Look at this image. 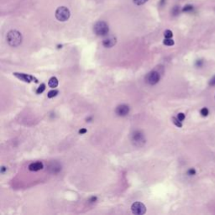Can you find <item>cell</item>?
<instances>
[{
    "instance_id": "obj_1",
    "label": "cell",
    "mask_w": 215,
    "mask_h": 215,
    "mask_svg": "<svg viewBox=\"0 0 215 215\" xmlns=\"http://www.w3.org/2000/svg\"><path fill=\"white\" fill-rule=\"evenodd\" d=\"M7 42L12 47H17L22 42V34L15 29L10 30L7 34Z\"/></svg>"
},
{
    "instance_id": "obj_2",
    "label": "cell",
    "mask_w": 215,
    "mask_h": 215,
    "mask_svg": "<svg viewBox=\"0 0 215 215\" xmlns=\"http://www.w3.org/2000/svg\"><path fill=\"white\" fill-rule=\"evenodd\" d=\"M108 25L104 21H97L93 26V31L98 36H106L108 34Z\"/></svg>"
},
{
    "instance_id": "obj_3",
    "label": "cell",
    "mask_w": 215,
    "mask_h": 215,
    "mask_svg": "<svg viewBox=\"0 0 215 215\" xmlns=\"http://www.w3.org/2000/svg\"><path fill=\"white\" fill-rule=\"evenodd\" d=\"M131 141L134 145H135L137 147H140L143 146L145 143V137L141 131L135 130L131 135Z\"/></svg>"
},
{
    "instance_id": "obj_4",
    "label": "cell",
    "mask_w": 215,
    "mask_h": 215,
    "mask_svg": "<svg viewBox=\"0 0 215 215\" xmlns=\"http://www.w3.org/2000/svg\"><path fill=\"white\" fill-rule=\"evenodd\" d=\"M70 15H71L70 10L67 7H64V6L59 7L56 11V14H55V16L57 18V20H59L61 22H65V21L68 20L69 18H70Z\"/></svg>"
},
{
    "instance_id": "obj_5",
    "label": "cell",
    "mask_w": 215,
    "mask_h": 215,
    "mask_svg": "<svg viewBox=\"0 0 215 215\" xmlns=\"http://www.w3.org/2000/svg\"><path fill=\"white\" fill-rule=\"evenodd\" d=\"M131 210L134 214L136 215H143L146 212V208L144 204L140 202H135L132 204L131 206Z\"/></svg>"
},
{
    "instance_id": "obj_6",
    "label": "cell",
    "mask_w": 215,
    "mask_h": 215,
    "mask_svg": "<svg viewBox=\"0 0 215 215\" xmlns=\"http://www.w3.org/2000/svg\"><path fill=\"white\" fill-rule=\"evenodd\" d=\"M160 78H161L160 74L157 72H156V71H152V72H149L146 75L145 81H146V82H147L148 84L153 86L156 85L158 82L159 81H160Z\"/></svg>"
},
{
    "instance_id": "obj_7",
    "label": "cell",
    "mask_w": 215,
    "mask_h": 215,
    "mask_svg": "<svg viewBox=\"0 0 215 215\" xmlns=\"http://www.w3.org/2000/svg\"><path fill=\"white\" fill-rule=\"evenodd\" d=\"M14 76L16 77L17 78L20 79L23 82H38L39 81L37 78H35L34 76H31L29 74H25V73H19V72H14Z\"/></svg>"
},
{
    "instance_id": "obj_8",
    "label": "cell",
    "mask_w": 215,
    "mask_h": 215,
    "mask_svg": "<svg viewBox=\"0 0 215 215\" xmlns=\"http://www.w3.org/2000/svg\"><path fill=\"white\" fill-rule=\"evenodd\" d=\"M117 39L113 35H108L102 40V45L106 48H111L113 45H116Z\"/></svg>"
},
{
    "instance_id": "obj_9",
    "label": "cell",
    "mask_w": 215,
    "mask_h": 215,
    "mask_svg": "<svg viewBox=\"0 0 215 215\" xmlns=\"http://www.w3.org/2000/svg\"><path fill=\"white\" fill-rule=\"evenodd\" d=\"M115 113L119 116H126L128 113H130V107L126 104H120L115 109Z\"/></svg>"
},
{
    "instance_id": "obj_10",
    "label": "cell",
    "mask_w": 215,
    "mask_h": 215,
    "mask_svg": "<svg viewBox=\"0 0 215 215\" xmlns=\"http://www.w3.org/2000/svg\"><path fill=\"white\" fill-rule=\"evenodd\" d=\"M43 163L40 162V161H37V162H34V163H31V164L29 166V170L31 171H40L41 169H43Z\"/></svg>"
},
{
    "instance_id": "obj_11",
    "label": "cell",
    "mask_w": 215,
    "mask_h": 215,
    "mask_svg": "<svg viewBox=\"0 0 215 215\" xmlns=\"http://www.w3.org/2000/svg\"><path fill=\"white\" fill-rule=\"evenodd\" d=\"M48 85L51 88L57 87V86H58V80H57V77H51V79L49 80V82H48Z\"/></svg>"
},
{
    "instance_id": "obj_12",
    "label": "cell",
    "mask_w": 215,
    "mask_h": 215,
    "mask_svg": "<svg viewBox=\"0 0 215 215\" xmlns=\"http://www.w3.org/2000/svg\"><path fill=\"white\" fill-rule=\"evenodd\" d=\"M163 44L165 45H168V46H171V45H174V40H172L171 38H166L163 40Z\"/></svg>"
},
{
    "instance_id": "obj_13",
    "label": "cell",
    "mask_w": 215,
    "mask_h": 215,
    "mask_svg": "<svg viewBox=\"0 0 215 215\" xmlns=\"http://www.w3.org/2000/svg\"><path fill=\"white\" fill-rule=\"evenodd\" d=\"M59 93V91L58 90H51L49 92H48V94H47V97H49V98H52V97H56Z\"/></svg>"
},
{
    "instance_id": "obj_14",
    "label": "cell",
    "mask_w": 215,
    "mask_h": 215,
    "mask_svg": "<svg viewBox=\"0 0 215 215\" xmlns=\"http://www.w3.org/2000/svg\"><path fill=\"white\" fill-rule=\"evenodd\" d=\"M172 122H173V124L176 125V126H177V127H179V128H181L182 127V124H181V121H180L179 119H177V118H175V117H172Z\"/></svg>"
},
{
    "instance_id": "obj_15",
    "label": "cell",
    "mask_w": 215,
    "mask_h": 215,
    "mask_svg": "<svg viewBox=\"0 0 215 215\" xmlns=\"http://www.w3.org/2000/svg\"><path fill=\"white\" fill-rule=\"evenodd\" d=\"M193 9H194V8H193V5H191V4H187L185 7H183L182 12H191L193 11Z\"/></svg>"
},
{
    "instance_id": "obj_16",
    "label": "cell",
    "mask_w": 215,
    "mask_h": 215,
    "mask_svg": "<svg viewBox=\"0 0 215 215\" xmlns=\"http://www.w3.org/2000/svg\"><path fill=\"white\" fill-rule=\"evenodd\" d=\"M45 89V83H41L40 86L37 88V90H36V93L37 94H40V93H42Z\"/></svg>"
},
{
    "instance_id": "obj_17",
    "label": "cell",
    "mask_w": 215,
    "mask_h": 215,
    "mask_svg": "<svg viewBox=\"0 0 215 215\" xmlns=\"http://www.w3.org/2000/svg\"><path fill=\"white\" fill-rule=\"evenodd\" d=\"M172 15L173 16H176V15H178L179 14V13H180V9H179V7L178 6H175L173 9H172Z\"/></svg>"
},
{
    "instance_id": "obj_18",
    "label": "cell",
    "mask_w": 215,
    "mask_h": 215,
    "mask_svg": "<svg viewBox=\"0 0 215 215\" xmlns=\"http://www.w3.org/2000/svg\"><path fill=\"white\" fill-rule=\"evenodd\" d=\"M209 109H208L207 108H203L201 109V111H200V113H201L202 116H204V117L208 116V115H209Z\"/></svg>"
},
{
    "instance_id": "obj_19",
    "label": "cell",
    "mask_w": 215,
    "mask_h": 215,
    "mask_svg": "<svg viewBox=\"0 0 215 215\" xmlns=\"http://www.w3.org/2000/svg\"><path fill=\"white\" fill-rule=\"evenodd\" d=\"M147 1L148 0H133L134 4H136V5H143V4H145Z\"/></svg>"
},
{
    "instance_id": "obj_20",
    "label": "cell",
    "mask_w": 215,
    "mask_h": 215,
    "mask_svg": "<svg viewBox=\"0 0 215 215\" xmlns=\"http://www.w3.org/2000/svg\"><path fill=\"white\" fill-rule=\"evenodd\" d=\"M164 36L166 38H171L173 36V34L170 29H166L164 32Z\"/></svg>"
},
{
    "instance_id": "obj_21",
    "label": "cell",
    "mask_w": 215,
    "mask_h": 215,
    "mask_svg": "<svg viewBox=\"0 0 215 215\" xmlns=\"http://www.w3.org/2000/svg\"><path fill=\"white\" fill-rule=\"evenodd\" d=\"M177 119H179L180 121H183L184 119H185V114L184 113H178V115H177Z\"/></svg>"
},
{
    "instance_id": "obj_22",
    "label": "cell",
    "mask_w": 215,
    "mask_h": 215,
    "mask_svg": "<svg viewBox=\"0 0 215 215\" xmlns=\"http://www.w3.org/2000/svg\"><path fill=\"white\" fill-rule=\"evenodd\" d=\"M187 174L190 176H193L196 174V170L194 169V168H191V169H189L188 171H187Z\"/></svg>"
},
{
    "instance_id": "obj_23",
    "label": "cell",
    "mask_w": 215,
    "mask_h": 215,
    "mask_svg": "<svg viewBox=\"0 0 215 215\" xmlns=\"http://www.w3.org/2000/svg\"><path fill=\"white\" fill-rule=\"evenodd\" d=\"M209 85L210 86H215V76H214L209 81Z\"/></svg>"
},
{
    "instance_id": "obj_24",
    "label": "cell",
    "mask_w": 215,
    "mask_h": 215,
    "mask_svg": "<svg viewBox=\"0 0 215 215\" xmlns=\"http://www.w3.org/2000/svg\"><path fill=\"white\" fill-rule=\"evenodd\" d=\"M86 133H87V130L86 129H81L79 130L80 135H83V134H86Z\"/></svg>"
},
{
    "instance_id": "obj_25",
    "label": "cell",
    "mask_w": 215,
    "mask_h": 215,
    "mask_svg": "<svg viewBox=\"0 0 215 215\" xmlns=\"http://www.w3.org/2000/svg\"><path fill=\"white\" fill-rule=\"evenodd\" d=\"M90 201L91 203H94V202H96L97 201V197H92V198H90Z\"/></svg>"
},
{
    "instance_id": "obj_26",
    "label": "cell",
    "mask_w": 215,
    "mask_h": 215,
    "mask_svg": "<svg viewBox=\"0 0 215 215\" xmlns=\"http://www.w3.org/2000/svg\"><path fill=\"white\" fill-rule=\"evenodd\" d=\"M203 61H201V60H199V61H198L197 62V66H198V67H202L203 66Z\"/></svg>"
},
{
    "instance_id": "obj_27",
    "label": "cell",
    "mask_w": 215,
    "mask_h": 215,
    "mask_svg": "<svg viewBox=\"0 0 215 215\" xmlns=\"http://www.w3.org/2000/svg\"><path fill=\"white\" fill-rule=\"evenodd\" d=\"M7 170V168H6L5 166H2V168H1V173H4V171Z\"/></svg>"
},
{
    "instance_id": "obj_28",
    "label": "cell",
    "mask_w": 215,
    "mask_h": 215,
    "mask_svg": "<svg viewBox=\"0 0 215 215\" xmlns=\"http://www.w3.org/2000/svg\"><path fill=\"white\" fill-rule=\"evenodd\" d=\"M165 3H166V0H161L160 4H161V6H163L165 4Z\"/></svg>"
}]
</instances>
